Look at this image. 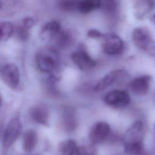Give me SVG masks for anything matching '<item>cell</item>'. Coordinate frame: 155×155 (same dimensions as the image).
<instances>
[{
  "mask_svg": "<svg viewBox=\"0 0 155 155\" xmlns=\"http://www.w3.org/2000/svg\"><path fill=\"white\" fill-rule=\"evenodd\" d=\"M28 113L35 122L44 126L48 125L49 113L45 105L42 104L36 105L30 108Z\"/></svg>",
  "mask_w": 155,
  "mask_h": 155,
  "instance_id": "4fadbf2b",
  "label": "cell"
},
{
  "mask_svg": "<svg viewBox=\"0 0 155 155\" xmlns=\"http://www.w3.org/2000/svg\"><path fill=\"white\" fill-rule=\"evenodd\" d=\"M56 42L60 47H65L71 42V37L68 33L66 31H61L55 38Z\"/></svg>",
  "mask_w": 155,
  "mask_h": 155,
  "instance_id": "44dd1931",
  "label": "cell"
},
{
  "mask_svg": "<svg viewBox=\"0 0 155 155\" xmlns=\"http://www.w3.org/2000/svg\"><path fill=\"white\" fill-rule=\"evenodd\" d=\"M59 60L58 51L51 46H45L38 50L35 54L36 64L39 69L44 72L51 71L58 65Z\"/></svg>",
  "mask_w": 155,
  "mask_h": 155,
  "instance_id": "7a4b0ae2",
  "label": "cell"
},
{
  "mask_svg": "<svg viewBox=\"0 0 155 155\" xmlns=\"http://www.w3.org/2000/svg\"><path fill=\"white\" fill-rule=\"evenodd\" d=\"M131 99L129 93L123 90H114L104 96L105 103L114 108H120L128 105Z\"/></svg>",
  "mask_w": 155,
  "mask_h": 155,
  "instance_id": "5b68a950",
  "label": "cell"
},
{
  "mask_svg": "<svg viewBox=\"0 0 155 155\" xmlns=\"http://www.w3.org/2000/svg\"><path fill=\"white\" fill-rule=\"evenodd\" d=\"M144 127L141 121L134 122L125 131L123 137L124 151L128 155H138L143 148Z\"/></svg>",
  "mask_w": 155,
  "mask_h": 155,
  "instance_id": "6da1fadb",
  "label": "cell"
},
{
  "mask_svg": "<svg viewBox=\"0 0 155 155\" xmlns=\"http://www.w3.org/2000/svg\"><path fill=\"white\" fill-rule=\"evenodd\" d=\"M13 32V27L9 21H2L0 23V34L2 41L7 40Z\"/></svg>",
  "mask_w": 155,
  "mask_h": 155,
  "instance_id": "ac0fdd59",
  "label": "cell"
},
{
  "mask_svg": "<svg viewBox=\"0 0 155 155\" xmlns=\"http://www.w3.org/2000/svg\"><path fill=\"white\" fill-rule=\"evenodd\" d=\"M70 155H96V151L91 147L78 146Z\"/></svg>",
  "mask_w": 155,
  "mask_h": 155,
  "instance_id": "ffe728a7",
  "label": "cell"
},
{
  "mask_svg": "<svg viewBox=\"0 0 155 155\" xmlns=\"http://www.w3.org/2000/svg\"><path fill=\"white\" fill-rule=\"evenodd\" d=\"M101 1L86 0L78 2V11L82 13H88L101 7Z\"/></svg>",
  "mask_w": 155,
  "mask_h": 155,
  "instance_id": "2e32d148",
  "label": "cell"
},
{
  "mask_svg": "<svg viewBox=\"0 0 155 155\" xmlns=\"http://www.w3.org/2000/svg\"><path fill=\"white\" fill-rule=\"evenodd\" d=\"M138 155H149V154L145 151V150H144L143 152H142L141 153H140V154H138Z\"/></svg>",
  "mask_w": 155,
  "mask_h": 155,
  "instance_id": "4316f807",
  "label": "cell"
},
{
  "mask_svg": "<svg viewBox=\"0 0 155 155\" xmlns=\"http://www.w3.org/2000/svg\"><path fill=\"white\" fill-rule=\"evenodd\" d=\"M87 35L88 37L91 38H103L104 34H102L100 31H99L97 29L95 28H91L90 29L87 33Z\"/></svg>",
  "mask_w": 155,
  "mask_h": 155,
  "instance_id": "cb8c5ba5",
  "label": "cell"
},
{
  "mask_svg": "<svg viewBox=\"0 0 155 155\" xmlns=\"http://www.w3.org/2000/svg\"><path fill=\"white\" fill-rule=\"evenodd\" d=\"M35 24V21L34 20L33 18H31V17H27L24 18L22 20V24L24 26H25V27H27V28H30L33 25H34Z\"/></svg>",
  "mask_w": 155,
  "mask_h": 155,
  "instance_id": "d4e9b609",
  "label": "cell"
},
{
  "mask_svg": "<svg viewBox=\"0 0 155 155\" xmlns=\"http://www.w3.org/2000/svg\"><path fill=\"white\" fill-rule=\"evenodd\" d=\"M132 40L134 44L142 50H155V41L149 30L145 27H139L134 28L132 32Z\"/></svg>",
  "mask_w": 155,
  "mask_h": 155,
  "instance_id": "3957f363",
  "label": "cell"
},
{
  "mask_svg": "<svg viewBox=\"0 0 155 155\" xmlns=\"http://www.w3.org/2000/svg\"><path fill=\"white\" fill-rule=\"evenodd\" d=\"M128 73L122 69H117L113 70L106 74L100 80L97 81L94 85V90L96 91L104 90L109 86L113 84L116 81H117L125 77H127Z\"/></svg>",
  "mask_w": 155,
  "mask_h": 155,
  "instance_id": "9c48e42d",
  "label": "cell"
},
{
  "mask_svg": "<svg viewBox=\"0 0 155 155\" xmlns=\"http://www.w3.org/2000/svg\"><path fill=\"white\" fill-rule=\"evenodd\" d=\"M102 47L108 54H119L124 48V42L115 33H106L103 36Z\"/></svg>",
  "mask_w": 155,
  "mask_h": 155,
  "instance_id": "52a82bcc",
  "label": "cell"
},
{
  "mask_svg": "<svg viewBox=\"0 0 155 155\" xmlns=\"http://www.w3.org/2000/svg\"><path fill=\"white\" fill-rule=\"evenodd\" d=\"M150 21L155 25V14H154L153 15H152L150 18Z\"/></svg>",
  "mask_w": 155,
  "mask_h": 155,
  "instance_id": "484cf974",
  "label": "cell"
},
{
  "mask_svg": "<svg viewBox=\"0 0 155 155\" xmlns=\"http://www.w3.org/2000/svg\"><path fill=\"white\" fill-rule=\"evenodd\" d=\"M17 34L21 39L26 40L29 37L28 28L21 24L18 27L17 29Z\"/></svg>",
  "mask_w": 155,
  "mask_h": 155,
  "instance_id": "603a6c76",
  "label": "cell"
},
{
  "mask_svg": "<svg viewBox=\"0 0 155 155\" xmlns=\"http://www.w3.org/2000/svg\"><path fill=\"white\" fill-rule=\"evenodd\" d=\"M61 32L60 23L53 20L45 23L40 30V37L44 41H51L56 38Z\"/></svg>",
  "mask_w": 155,
  "mask_h": 155,
  "instance_id": "7c38bea8",
  "label": "cell"
},
{
  "mask_svg": "<svg viewBox=\"0 0 155 155\" xmlns=\"http://www.w3.org/2000/svg\"><path fill=\"white\" fill-rule=\"evenodd\" d=\"M1 77L9 88H16L19 82V71L18 67L13 63L4 64L1 68Z\"/></svg>",
  "mask_w": 155,
  "mask_h": 155,
  "instance_id": "8992f818",
  "label": "cell"
},
{
  "mask_svg": "<svg viewBox=\"0 0 155 155\" xmlns=\"http://www.w3.org/2000/svg\"><path fill=\"white\" fill-rule=\"evenodd\" d=\"M62 125L65 130L70 131L73 130L76 127V122L74 120L73 115L70 113L65 114L63 117Z\"/></svg>",
  "mask_w": 155,
  "mask_h": 155,
  "instance_id": "d6986e66",
  "label": "cell"
},
{
  "mask_svg": "<svg viewBox=\"0 0 155 155\" xmlns=\"http://www.w3.org/2000/svg\"><path fill=\"white\" fill-rule=\"evenodd\" d=\"M78 2L74 1H61L59 2V7L65 11H78Z\"/></svg>",
  "mask_w": 155,
  "mask_h": 155,
  "instance_id": "7402d4cb",
  "label": "cell"
},
{
  "mask_svg": "<svg viewBox=\"0 0 155 155\" xmlns=\"http://www.w3.org/2000/svg\"><path fill=\"white\" fill-rule=\"evenodd\" d=\"M155 2L153 1L139 0L134 2V11L136 18L139 20L143 19L154 8Z\"/></svg>",
  "mask_w": 155,
  "mask_h": 155,
  "instance_id": "5bb4252c",
  "label": "cell"
},
{
  "mask_svg": "<svg viewBox=\"0 0 155 155\" xmlns=\"http://www.w3.org/2000/svg\"><path fill=\"white\" fill-rule=\"evenodd\" d=\"M22 130V124L18 117H14L7 123L3 134L2 144L5 148H10L18 139Z\"/></svg>",
  "mask_w": 155,
  "mask_h": 155,
  "instance_id": "277c9868",
  "label": "cell"
},
{
  "mask_svg": "<svg viewBox=\"0 0 155 155\" xmlns=\"http://www.w3.org/2000/svg\"><path fill=\"white\" fill-rule=\"evenodd\" d=\"M151 77L145 74L133 79L130 84L131 91L136 94L142 96L147 93L149 90Z\"/></svg>",
  "mask_w": 155,
  "mask_h": 155,
  "instance_id": "8fae6325",
  "label": "cell"
},
{
  "mask_svg": "<svg viewBox=\"0 0 155 155\" xmlns=\"http://www.w3.org/2000/svg\"><path fill=\"white\" fill-rule=\"evenodd\" d=\"M73 139H67L61 142L58 145V151L62 155H70L78 147Z\"/></svg>",
  "mask_w": 155,
  "mask_h": 155,
  "instance_id": "e0dca14e",
  "label": "cell"
},
{
  "mask_svg": "<svg viewBox=\"0 0 155 155\" xmlns=\"http://www.w3.org/2000/svg\"><path fill=\"white\" fill-rule=\"evenodd\" d=\"M38 143V134L33 129L27 130L24 134L22 140L23 150L27 153L31 152Z\"/></svg>",
  "mask_w": 155,
  "mask_h": 155,
  "instance_id": "9a60e30c",
  "label": "cell"
},
{
  "mask_svg": "<svg viewBox=\"0 0 155 155\" xmlns=\"http://www.w3.org/2000/svg\"><path fill=\"white\" fill-rule=\"evenodd\" d=\"M154 130H155V124H154Z\"/></svg>",
  "mask_w": 155,
  "mask_h": 155,
  "instance_id": "83f0119b",
  "label": "cell"
},
{
  "mask_svg": "<svg viewBox=\"0 0 155 155\" xmlns=\"http://www.w3.org/2000/svg\"><path fill=\"white\" fill-rule=\"evenodd\" d=\"M31 155H38V154H31Z\"/></svg>",
  "mask_w": 155,
  "mask_h": 155,
  "instance_id": "f1b7e54d",
  "label": "cell"
},
{
  "mask_svg": "<svg viewBox=\"0 0 155 155\" xmlns=\"http://www.w3.org/2000/svg\"><path fill=\"white\" fill-rule=\"evenodd\" d=\"M111 131L110 126L105 122H98L94 124L89 132V139L94 144L104 142L109 136Z\"/></svg>",
  "mask_w": 155,
  "mask_h": 155,
  "instance_id": "ba28073f",
  "label": "cell"
},
{
  "mask_svg": "<svg viewBox=\"0 0 155 155\" xmlns=\"http://www.w3.org/2000/svg\"><path fill=\"white\" fill-rule=\"evenodd\" d=\"M71 57L74 64L83 70H89L96 65L95 61L83 48H79L73 52Z\"/></svg>",
  "mask_w": 155,
  "mask_h": 155,
  "instance_id": "30bf717a",
  "label": "cell"
}]
</instances>
